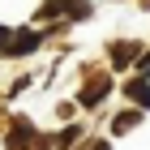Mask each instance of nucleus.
Returning a JSON list of instances; mask_svg holds the SVG:
<instances>
[{"mask_svg": "<svg viewBox=\"0 0 150 150\" xmlns=\"http://www.w3.org/2000/svg\"><path fill=\"white\" fill-rule=\"evenodd\" d=\"M129 99H133L137 107H150V86L146 81H129Z\"/></svg>", "mask_w": 150, "mask_h": 150, "instance_id": "1", "label": "nucleus"}, {"mask_svg": "<svg viewBox=\"0 0 150 150\" xmlns=\"http://www.w3.org/2000/svg\"><path fill=\"white\" fill-rule=\"evenodd\" d=\"M35 43H39V35H30V30H26V35H17V39L9 43V52H30Z\"/></svg>", "mask_w": 150, "mask_h": 150, "instance_id": "2", "label": "nucleus"}, {"mask_svg": "<svg viewBox=\"0 0 150 150\" xmlns=\"http://www.w3.org/2000/svg\"><path fill=\"white\" fill-rule=\"evenodd\" d=\"M137 47L133 43H120V47H112V56H116V64H129V56H133Z\"/></svg>", "mask_w": 150, "mask_h": 150, "instance_id": "3", "label": "nucleus"}, {"mask_svg": "<svg viewBox=\"0 0 150 150\" xmlns=\"http://www.w3.org/2000/svg\"><path fill=\"white\" fill-rule=\"evenodd\" d=\"M133 125H137V112H125V116H120V120H116V133H129V129H133Z\"/></svg>", "mask_w": 150, "mask_h": 150, "instance_id": "4", "label": "nucleus"}, {"mask_svg": "<svg viewBox=\"0 0 150 150\" xmlns=\"http://www.w3.org/2000/svg\"><path fill=\"white\" fill-rule=\"evenodd\" d=\"M0 39H4V26H0Z\"/></svg>", "mask_w": 150, "mask_h": 150, "instance_id": "5", "label": "nucleus"}]
</instances>
